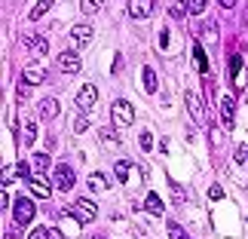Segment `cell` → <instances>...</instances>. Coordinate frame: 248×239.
I'll return each mask as SVG.
<instances>
[{
	"instance_id": "obj_1",
	"label": "cell",
	"mask_w": 248,
	"mask_h": 239,
	"mask_svg": "<svg viewBox=\"0 0 248 239\" xmlns=\"http://www.w3.org/2000/svg\"><path fill=\"white\" fill-rule=\"evenodd\" d=\"M184 104H187V113L196 126H205V129L212 126V123H208V108H205V101H202L199 92H184Z\"/></svg>"
},
{
	"instance_id": "obj_2",
	"label": "cell",
	"mask_w": 248,
	"mask_h": 239,
	"mask_svg": "<svg viewBox=\"0 0 248 239\" xmlns=\"http://www.w3.org/2000/svg\"><path fill=\"white\" fill-rule=\"evenodd\" d=\"M110 120H113V126H117V129H126V126L135 123V108H132L126 98H117V101L110 104Z\"/></svg>"
},
{
	"instance_id": "obj_3",
	"label": "cell",
	"mask_w": 248,
	"mask_h": 239,
	"mask_svg": "<svg viewBox=\"0 0 248 239\" xmlns=\"http://www.w3.org/2000/svg\"><path fill=\"white\" fill-rule=\"evenodd\" d=\"M13 218H16V224H18V227L31 224L34 218H37V212H34V203H31L28 196H18V199H16V206H13Z\"/></svg>"
},
{
	"instance_id": "obj_4",
	"label": "cell",
	"mask_w": 248,
	"mask_h": 239,
	"mask_svg": "<svg viewBox=\"0 0 248 239\" xmlns=\"http://www.w3.org/2000/svg\"><path fill=\"white\" fill-rule=\"evenodd\" d=\"M28 181V190H31V193L37 196V199H46V196H52V181H46V175L43 172H34L31 178H25Z\"/></svg>"
},
{
	"instance_id": "obj_5",
	"label": "cell",
	"mask_w": 248,
	"mask_h": 239,
	"mask_svg": "<svg viewBox=\"0 0 248 239\" xmlns=\"http://www.w3.org/2000/svg\"><path fill=\"white\" fill-rule=\"evenodd\" d=\"M71 215H74V221H80V224H89L95 221V215H98V208H95L92 199H77L71 208Z\"/></svg>"
},
{
	"instance_id": "obj_6",
	"label": "cell",
	"mask_w": 248,
	"mask_h": 239,
	"mask_svg": "<svg viewBox=\"0 0 248 239\" xmlns=\"http://www.w3.org/2000/svg\"><path fill=\"white\" fill-rule=\"evenodd\" d=\"M55 64H59V71L62 74H80L83 71V62H80V55L68 49V52H59V59H55Z\"/></svg>"
},
{
	"instance_id": "obj_7",
	"label": "cell",
	"mask_w": 248,
	"mask_h": 239,
	"mask_svg": "<svg viewBox=\"0 0 248 239\" xmlns=\"http://www.w3.org/2000/svg\"><path fill=\"white\" fill-rule=\"evenodd\" d=\"M52 184L59 187V193H68V190L74 187V169H71V166H55Z\"/></svg>"
},
{
	"instance_id": "obj_8",
	"label": "cell",
	"mask_w": 248,
	"mask_h": 239,
	"mask_svg": "<svg viewBox=\"0 0 248 239\" xmlns=\"http://www.w3.org/2000/svg\"><path fill=\"white\" fill-rule=\"evenodd\" d=\"M74 101H77V108H80V111H89L92 104L98 101V89H95L92 83H83L80 89H77V98H74Z\"/></svg>"
},
{
	"instance_id": "obj_9",
	"label": "cell",
	"mask_w": 248,
	"mask_h": 239,
	"mask_svg": "<svg viewBox=\"0 0 248 239\" xmlns=\"http://www.w3.org/2000/svg\"><path fill=\"white\" fill-rule=\"evenodd\" d=\"M129 16L132 18H138V22H141V18H150V16H154V0H129Z\"/></svg>"
},
{
	"instance_id": "obj_10",
	"label": "cell",
	"mask_w": 248,
	"mask_h": 239,
	"mask_svg": "<svg viewBox=\"0 0 248 239\" xmlns=\"http://www.w3.org/2000/svg\"><path fill=\"white\" fill-rule=\"evenodd\" d=\"M217 22H212V18H205L202 25H199V40H202L205 46H217Z\"/></svg>"
},
{
	"instance_id": "obj_11",
	"label": "cell",
	"mask_w": 248,
	"mask_h": 239,
	"mask_svg": "<svg viewBox=\"0 0 248 239\" xmlns=\"http://www.w3.org/2000/svg\"><path fill=\"white\" fill-rule=\"evenodd\" d=\"M71 40L77 43V46H86V43L92 40V25L89 22H77V25L71 28Z\"/></svg>"
},
{
	"instance_id": "obj_12",
	"label": "cell",
	"mask_w": 248,
	"mask_h": 239,
	"mask_svg": "<svg viewBox=\"0 0 248 239\" xmlns=\"http://www.w3.org/2000/svg\"><path fill=\"white\" fill-rule=\"evenodd\" d=\"M86 184H89L92 193H108V190H110V178L101 175V172H92V175L86 178Z\"/></svg>"
},
{
	"instance_id": "obj_13",
	"label": "cell",
	"mask_w": 248,
	"mask_h": 239,
	"mask_svg": "<svg viewBox=\"0 0 248 239\" xmlns=\"http://www.w3.org/2000/svg\"><path fill=\"white\" fill-rule=\"evenodd\" d=\"M59 113H62L59 98H52V95H49V98H43V101H40V117H43V120H55Z\"/></svg>"
},
{
	"instance_id": "obj_14",
	"label": "cell",
	"mask_w": 248,
	"mask_h": 239,
	"mask_svg": "<svg viewBox=\"0 0 248 239\" xmlns=\"http://www.w3.org/2000/svg\"><path fill=\"white\" fill-rule=\"evenodd\" d=\"M25 49L34 52V55H46V49H49V43H46V37H22Z\"/></svg>"
},
{
	"instance_id": "obj_15",
	"label": "cell",
	"mask_w": 248,
	"mask_h": 239,
	"mask_svg": "<svg viewBox=\"0 0 248 239\" xmlns=\"http://www.w3.org/2000/svg\"><path fill=\"white\" fill-rule=\"evenodd\" d=\"M233 113H236L233 95H224V98H221V120H224V126H233Z\"/></svg>"
},
{
	"instance_id": "obj_16",
	"label": "cell",
	"mask_w": 248,
	"mask_h": 239,
	"mask_svg": "<svg viewBox=\"0 0 248 239\" xmlns=\"http://www.w3.org/2000/svg\"><path fill=\"white\" fill-rule=\"evenodd\" d=\"M22 80H25V83H34V86H37V83H43V80H46V71L40 68V64H28V68L22 71Z\"/></svg>"
},
{
	"instance_id": "obj_17",
	"label": "cell",
	"mask_w": 248,
	"mask_h": 239,
	"mask_svg": "<svg viewBox=\"0 0 248 239\" xmlns=\"http://www.w3.org/2000/svg\"><path fill=\"white\" fill-rule=\"evenodd\" d=\"M166 9L175 22H181V18L187 16V0H166Z\"/></svg>"
},
{
	"instance_id": "obj_18",
	"label": "cell",
	"mask_w": 248,
	"mask_h": 239,
	"mask_svg": "<svg viewBox=\"0 0 248 239\" xmlns=\"http://www.w3.org/2000/svg\"><path fill=\"white\" fill-rule=\"evenodd\" d=\"M52 3H55V0H37V6L31 9V22H40V18L52 9Z\"/></svg>"
},
{
	"instance_id": "obj_19",
	"label": "cell",
	"mask_w": 248,
	"mask_h": 239,
	"mask_svg": "<svg viewBox=\"0 0 248 239\" xmlns=\"http://www.w3.org/2000/svg\"><path fill=\"white\" fill-rule=\"evenodd\" d=\"M144 208H147L150 215H163V208H166V206H163V199H159L156 193H150V196L144 199Z\"/></svg>"
},
{
	"instance_id": "obj_20",
	"label": "cell",
	"mask_w": 248,
	"mask_h": 239,
	"mask_svg": "<svg viewBox=\"0 0 248 239\" xmlns=\"http://www.w3.org/2000/svg\"><path fill=\"white\" fill-rule=\"evenodd\" d=\"M101 6H104V0H80V13H83V16H92V13H98Z\"/></svg>"
},
{
	"instance_id": "obj_21",
	"label": "cell",
	"mask_w": 248,
	"mask_h": 239,
	"mask_svg": "<svg viewBox=\"0 0 248 239\" xmlns=\"http://www.w3.org/2000/svg\"><path fill=\"white\" fill-rule=\"evenodd\" d=\"M31 169L34 172H46L49 169V154H34L31 157Z\"/></svg>"
},
{
	"instance_id": "obj_22",
	"label": "cell",
	"mask_w": 248,
	"mask_h": 239,
	"mask_svg": "<svg viewBox=\"0 0 248 239\" xmlns=\"http://www.w3.org/2000/svg\"><path fill=\"white\" fill-rule=\"evenodd\" d=\"M129 169H132L129 162H126V159H120L117 166H113V175H117V181H123V184H129Z\"/></svg>"
},
{
	"instance_id": "obj_23",
	"label": "cell",
	"mask_w": 248,
	"mask_h": 239,
	"mask_svg": "<svg viewBox=\"0 0 248 239\" xmlns=\"http://www.w3.org/2000/svg\"><path fill=\"white\" fill-rule=\"evenodd\" d=\"M205 6H208V0H187V13L190 16H202Z\"/></svg>"
},
{
	"instance_id": "obj_24",
	"label": "cell",
	"mask_w": 248,
	"mask_h": 239,
	"mask_svg": "<svg viewBox=\"0 0 248 239\" xmlns=\"http://www.w3.org/2000/svg\"><path fill=\"white\" fill-rule=\"evenodd\" d=\"M144 89L154 95L156 92V74H154V68H144Z\"/></svg>"
},
{
	"instance_id": "obj_25",
	"label": "cell",
	"mask_w": 248,
	"mask_h": 239,
	"mask_svg": "<svg viewBox=\"0 0 248 239\" xmlns=\"http://www.w3.org/2000/svg\"><path fill=\"white\" fill-rule=\"evenodd\" d=\"M101 141H104V144H108V147H113V144H120V138H117V132H113V129H108V126H104V129H101Z\"/></svg>"
},
{
	"instance_id": "obj_26",
	"label": "cell",
	"mask_w": 248,
	"mask_h": 239,
	"mask_svg": "<svg viewBox=\"0 0 248 239\" xmlns=\"http://www.w3.org/2000/svg\"><path fill=\"white\" fill-rule=\"evenodd\" d=\"M208 138H212V147H221L224 144V132L217 126H208Z\"/></svg>"
},
{
	"instance_id": "obj_27",
	"label": "cell",
	"mask_w": 248,
	"mask_h": 239,
	"mask_svg": "<svg viewBox=\"0 0 248 239\" xmlns=\"http://www.w3.org/2000/svg\"><path fill=\"white\" fill-rule=\"evenodd\" d=\"M34 138H37V126H34V120H25V144H31Z\"/></svg>"
},
{
	"instance_id": "obj_28",
	"label": "cell",
	"mask_w": 248,
	"mask_h": 239,
	"mask_svg": "<svg viewBox=\"0 0 248 239\" xmlns=\"http://www.w3.org/2000/svg\"><path fill=\"white\" fill-rule=\"evenodd\" d=\"M169 239H190V236H187V230H181V227L171 221L169 224Z\"/></svg>"
},
{
	"instance_id": "obj_29",
	"label": "cell",
	"mask_w": 248,
	"mask_h": 239,
	"mask_svg": "<svg viewBox=\"0 0 248 239\" xmlns=\"http://www.w3.org/2000/svg\"><path fill=\"white\" fill-rule=\"evenodd\" d=\"M236 162H239V166H248V144L236 147Z\"/></svg>"
},
{
	"instance_id": "obj_30",
	"label": "cell",
	"mask_w": 248,
	"mask_h": 239,
	"mask_svg": "<svg viewBox=\"0 0 248 239\" xmlns=\"http://www.w3.org/2000/svg\"><path fill=\"white\" fill-rule=\"evenodd\" d=\"M86 129H89V120H86L83 113H80V117L74 120V132H86Z\"/></svg>"
},
{
	"instance_id": "obj_31",
	"label": "cell",
	"mask_w": 248,
	"mask_h": 239,
	"mask_svg": "<svg viewBox=\"0 0 248 239\" xmlns=\"http://www.w3.org/2000/svg\"><path fill=\"white\" fill-rule=\"evenodd\" d=\"M16 172H18V178H31V162H18Z\"/></svg>"
},
{
	"instance_id": "obj_32",
	"label": "cell",
	"mask_w": 248,
	"mask_h": 239,
	"mask_svg": "<svg viewBox=\"0 0 248 239\" xmlns=\"http://www.w3.org/2000/svg\"><path fill=\"white\" fill-rule=\"evenodd\" d=\"M28 239H49V230H46V227H34Z\"/></svg>"
},
{
	"instance_id": "obj_33",
	"label": "cell",
	"mask_w": 248,
	"mask_h": 239,
	"mask_svg": "<svg viewBox=\"0 0 248 239\" xmlns=\"http://www.w3.org/2000/svg\"><path fill=\"white\" fill-rule=\"evenodd\" d=\"M141 147H144V150H154V135H150V132L141 135Z\"/></svg>"
},
{
	"instance_id": "obj_34",
	"label": "cell",
	"mask_w": 248,
	"mask_h": 239,
	"mask_svg": "<svg viewBox=\"0 0 248 239\" xmlns=\"http://www.w3.org/2000/svg\"><path fill=\"white\" fill-rule=\"evenodd\" d=\"M208 196H212V199H221V196H224V190H221V187H217V184H215L212 190H208Z\"/></svg>"
},
{
	"instance_id": "obj_35",
	"label": "cell",
	"mask_w": 248,
	"mask_h": 239,
	"mask_svg": "<svg viewBox=\"0 0 248 239\" xmlns=\"http://www.w3.org/2000/svg\"><path fill=\"white\" fill-rule=\"evenodd\" d=\"M217 3H221V6H224V9H233V6H236V3H239V0H217Z\"/></svg>"
},
{
	"instance_id": "obj_36",
	"label": "cell",
	"mask_w": 248,
	"mask_h": 239,
	"mask_svg": "<svg viewBox=\"0 0 248 239\" xmlns=\"http://www.w3.org/2000/svg\"><path fill=\"white\" fill-rule=\"evenodd\" d=\"M49 239H64V233H62V230H55V227H52V230H49Z\"/></svg>"
},
{
	"instance_id": "obj_37",
	"label": "cell",
	"mask_w": 248,
	"mask_h": 239,
	"mask_svg": "<svg viewBox=\"0 0 248 239\" xmlns=\"http://www.w3.org/2000/svg\"><path fill=\"white\" fill-rule=\"evenodd\" d=\"M242 25H248V9H245V16H242Z\"/></svg>"
},
{
	"instance_id": "obj_38",
	"label": "cell",
	"mask_w": 248,
	"mask_h": 239,
	"mask_svg": "<svg viewBox=\"0 0 248 239\" xmlns=\"http://www.w3.org/2000/svg\"><path fill=\"white\" fill-rule=\"evenodd\" d=\"M92 239H104V236H92Z\"/></svg>"
}]
</instances>
